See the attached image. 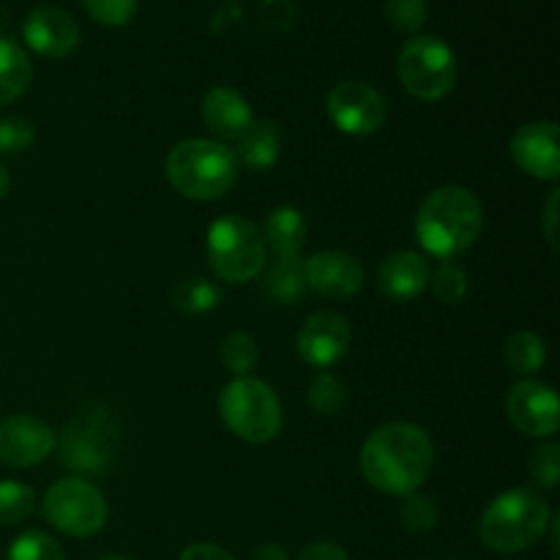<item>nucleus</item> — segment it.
Instances as JSON below:
<instances>
[{"label":"nucleus","instance_id":"1","mask_svg":"<svg viewBox=\"0 0 560 560\" xmlns=\"http://www.w3.org/2000/svg\"><path fill=\"white\" fill-rule=\"evenodd\" d=\"M359 463L361 474L375 490L388 495H410L430 479L435 448L421 427L392 421L366 438Z\"/></svg>","mask_w":560,"mask_h":560},{"label":"nucleus","instance_id":"2","mask_svg":"<svg viewBox=\"0 0 560 560\" xmlns=\"http://www.w3.org/2000/svg\"><path fill=\"white\" fill-rule=\"evenodd\" d=\"M485 208L479 197L457 184L441 186L421 202L416 213V238L438 260L463 255L481 233Z\"/></svg>","mask_w":560,"mask_h":560},{"label":"nucleus","instance_id":"3","mask_svg":"<svg viewBox=\"0 0 560 560\" xmlns=\"http://www.w3.org/2000/svg\"><path fill=\"white\" fill-rule=\"evenodd\" d=\"M167 180L189 200H219L238 180V159L213 140H184L167 153Z\"/></svg>","mask_w":560,"mask_h":560},{"label":"nucleus","instance_id":"4","mask_svg":"<svg viewBox=\"0 0 560 560\" xmlns=\"http://www.w3.org/2000/svg\"><path fill=\"white\" fill-rule=\"evenodd\" d=\"M550 506L534 490H509L481 514L479 536L495 552H523L534 547L550 525Z\"/></svg>","mask_w":560,"mask_h":560},{"label":"nucleus","instance_id":"5","mask_svg":"<svg viewBox=\"0 0 560 560\" xmlns=\"http://www.w3.org/2000/svg\"><path fill=\"white\" fill-rule=\"evenodd\" d=\"M219 413L228 430L246 443L273 441L282 430V402L266 381L257 377H233L222 388Z\"/></svg>","mask_w":560,"mask_h":560},{"label":"nucleus","instance_id":"6","mask_svg":"<svg viewBox=\"0 0 560 560\" xmlns=\"http://www.w3.org/2000/svg\"><path fill=\"white\" fill-rule=\"evenodd\" d=\"M208 266L219 279L244 284L266 268V241L257 224L238 213L219 217L208 228Z\"/></svg>","mask_w":560,"mask_h":560},{"label":"nucleus","instance_id":"7","mask_svg":"<svg viewBox=\"0 0 560 560\" xmlns=\"http://www.w3.org/2000/svg\"><path fill=\"white\" fill-rule=\"evenodd\" d=\"M397 71L410 96L421 102H438L452 93L457 82V58L443 38L416 36L399 52Z\"/></svg>","mask_w":560,"mask_h":560},{"label":"nucleus","instance_id":"8","mask_svg":"<svg viewBox=\"0 0 560 560\" xmlns=\"http://www.w3.org/2000/svg\"><path fill=\"white\" fill-rule=\"evenodd\" d=\"M42 509L52 528L77 539L96 536L107 523L104 492L85 479H60L47 490Z\"/></svg>","mask_w":560,"mask_h":560},{"label":"nucleus","instance_id":"9","mask_svg":"<svg viewBox=\"0 0 560 560\" xmlns=\"http://www.w3.org/2000/svg\"><path fill=\"white\" fill-rule=\"evenodd\" d=\"M326 109L331 115L334 126L345 135L366 137L375 135L383 124H386V102L381 93L366 82H339L331 88L326 98Z\"/></svg>","mask_w":560,"mask_h":560},{"label":"nucleus","instance_id":"10","mask_svg":"<svg viewBox=\"0 0 560 560\" xmlns=\"http://www.w3.org/2000/svg\"><path fill=\"white\" fill-rule=\"evenodd\" d=\"M52 427L36 416L16 413L0 421V463L9 468H33L44 463L55 448Z\"/></svg>","mask_w":560,"mask_h":560},{"label":"nucleus","instance_id":"11","mask_svg":"<svg viewBox=\"0 0 560 560\" xmlns=\"http://www.w3.org/2000/svg\"><path fill=\"white\" fill-rule=\"evenodd\" d=\"M509 421L514 430L528 438H550L556 435L560 424L558 394L547 383L523 381L512 388L506 399Z\"/></svg>","mask_w":560,"mask_h":560},{"label":"nucleus","instance_id":"12","mask_svg":"<svg viewBox=\"0 0 560 560\" xmlns=\"http://www.w3.org/2000/svg\"><path fill=\"white\" fill-rule=\"evenodd\" d=\"M514 164L530 178L558 180L560 178V148H558V126L550 120H534L514 131L509 142Z\"/></svg>","mask_w":560,"mask_h":560},{"label":"nucleus","instance_id":"13","mask_svg":"<svg viewBox=\"0 0 560 560\" xmlns=\"http://www.w3.org/2000/svg\"><path fill=\"white\" fill-rule=\"evenodd\" d=\"M299 355L310 366L328 370L337 364L350 348V326L337 312H315L304 320L301 331L295 334Z\"/></svg>","mask_w":560,"mask_h":560},{"label":"nucleus","instance_id":"14","mask_svg":"<svg viewBox=\"0 0 560 560\" xmlns=\"http://www.w3.org/2000/svg\"><path fill=\"white\" fill-rule=\"evenodd\" d=\"M22 36L33 52L44 55V58H66L80 47L82 33L69 11L58 9V5H42L27 14Z\"/></svg>","mask_w":560,"mask_h":560},{"label":"nucleus","instance_id":"15","mask_svg":"<svg viewBox=\"0 0 560 560\" xmlns=\"http://www.w3.org/2000/svg\"><path fill=\"white\" fill-rule=\"evenodd\" d=\"M306 288L326 299H350L364 284V268L353 255L339 249H326L304 260Z\"/></svg>","mask_w":560,"mask_h":560},{"label":"nucleus","instance_id":"16","mask_svg":"<svg viewBox=\"0 0 560 560\" xmlns=\"http://www.w3.org/2000/svg\"><path fill=\"white\" fill-rule=\"evenodd\" d=\"M202 120L217 137L238 142L246 129L255 124V115H252L249 102L238 91L219 85L202 96Z\"/></svg>","mask_w":560,"mask_h":560},{"label":"nucleus","instance_id":"17","mask_svg":"<svg viewBox=\"0 0 560 560\" xmlns=\"http://www.w3.org/2000/svg\"><path fill=\"white\" fill-rule=\"evenodd\" d=\"M427 284H430V266L416 252H394L377 271V288L392 301L419 299Z\"/></svg>","mask_w":560,"mask_h":560},{"label":"nucleus","instance_id":"18","mask_svg":"<svg viewBox=\"0 0 560 560\" xmlns=\"http://www.w3.org/2000/svg\"><path fill=\"white\" fill-rule=\"evenodd\" d=\"M306 219L299 208L282 206L277 211L268 213L266 224H262V241L271 246L277 257H299L306 244Z\"/></svg>","mask_w":560,"mask_h":560},{"label":"nucleus","instance_id":"19","mask_svg":"<svg viewBox=\"0 0 560 560\" xmlns=\"http://www.w3.org/2000/svg\"><path fill=\"white\" fill-rule=\"evenodd\" d=\"M235 145H238L235 159H241L246 167L268 170L279 159V151H282V135H279V126L271 124V120H260V124L255 120Z\"/></svg>","mask_w":560,"mask_h":560},{"label":"nucleus","instance_id":"20","mask_svg":"<svg viewBox=\"0 0 560 560\" xmlns=\"http://www.w3.org/2000/svg\"><path fill=\"white\" fill-rule=\"evenodd\" d=\"M31 77L33 66L25 49L11 38H0V107L16 102L31 85Z\"/></svg>","mask_w":560,"mask_h":560},{"label":"nucleus","instance_id":"21","mask_svg":"<svg viewBox=\"0 0 560 560\" xmlns=\"http://www.w3.org/2000/svg\"><path fill=\"white\" fill-rule=\"evenodd\" d=\"M266 295L279 304H293L304 295L306 277L301 257H277L266 271Z\"/></svg>","mask_w":560,"mask_h":560},{"label":"nucleus","instance_id":"22","mask_svg":"<svg viewBox=\"0 0 560 560\" xmlns=\"http://www.w3.org/2000/svg\"><path fill=\"white\" fill-rule=\"evenodd\" d=\"M503 355H506V364L512 372H517V375H534L547 361L545 339L530 331H514L509 337L506 348H503Z\"/></svg>","mask_w":560,"mask_h":560},{"label":"nucleus","instance_id":"23","mask_svg":"<svg viewBox=\"0 0 560 560\" xmlns=\"http://www.w3.org/2000/svg\"><path fill=\"white\" fill-rule=\"evenodd\" d=\"M173 304L175 310L186 312V315H206L222 304V290L202 277L184 279V282L175 284Z\"/></svg>","mask_w":560,"mask_h":560},{"label":"nucleus","instance_id":"24","mask_svg":"<svg viewBox=\"0 0 560 560\" xmlns=\"http://www.w3.org/2000/svg\"><path fill=\"white\" fill-rule=\"evenodd\" d=\"M219 353H222V364L228 366L235 377L249 375V372L255 370L257 359H260V348H257L255 337H249V334L244 331H235L230 334V337H224Z\"/></svg>","mask_w":560,"mask_h":560},{"label":"nucleus","instance_id":"25","mask_svg":"<svg viewBox=\"0 0 560 560\" xmlns=\"http://www.w3.org/2000/svg\"><path fill=\"white\" fill-rule=\"evenodd\" d=\"M36 509V490L22 481H0V523L16 525Z\"/></svg>","mask_w":560,"mask_h":560},{"label":"nucleus","instance_id":"26","mask_svg":"<svg viewBox=\"0 0 560 560\" xmlns=\"http://www.w3.org/2000/svg\"><path fill=\"white\" fill-rule=\"evenodd\" d=\"M5 560H66V556L63 547L52 536L42 534V530H27L11 541Z\"/></svg>","mask_w":560,"mask_h":560},{"label":"nucleus","instance_id":"27","mask_svg":"<svg viewBox=\"0 0 560 560\" xmlns=\"http://www.w3.org/2000/svg\"><path fill=\"white\" fill-rule=\"evenodd\" d=\"M310 405H312V410L320 416L339 413V408L345 405L342 381H339V377H334L331 372H320V375L310 383Z\"/></svg>","mask_w":560,"mask_h":560},{"label":"nucleus","instance_id":"28","mask_svg":"<svg viewBox=\"0 0 560 560\" xmlns=\"http://www.w3.org/2000/svg\"><path fill=\"white\" fill-rule=\"evenodd\" d=\"M432 293L441 304L457 306L468 293V277L457 262H443L435 273H432Z\"/></svg>","mask_w":560,"mask_h":560},{"label":"nucleus","instance_id":"29","mask_svg":"<svg viewBox=\"0 0 560 560\" xmlns=\"http://www.w3.org/2000/svg\"><path fill=\"white\" fill-rule=\"evenodd\" d=\"M399 517H402L405 528L408 530H413V534H427V530H432L438 525V506L432 498L410 492V495H405Z\"/></svg>","mask_w":560,"mask_h":560},{"label":"nucleus","instance_id":"30","mask_svg":"<svg viewBox=\"0 0 560 560\" xmlns=\"http://www.w3.org/2000/svg\"><path fill=\"white\" fill-rule=\"evenodd\" d=\"M85 11L104 27H120L131 22L140 0H82Z\"/></svg>","mask_w":560,"mask_h":560},{"label":"nucleus","instance_id":"31","mask_svg":"<svg viewBox=\"0 0 560 560\" xmlns=\"http://www.w3.org/2000/svg\"><path fill=\"white\" fill-rule=\"evenodd\" d=\"M386 16L399 33H416L427 22V0H386Z\"/></svg>","mask_w":560,"mask_h":560},{"label":"nucleus","instance_id":"32","mask_svg":"<svg viewBox=\"0 0 560 560\" xmlns=\"http://www.w3.org/2000/svg\"><path fill=\"white\" fill-rule=\"evenodd\" d=\"M530 476L539 481L541 487L552 490L560 481V446L558 443H541L534 454H530Z\"/></svg>","mask_w":560,"mask_h":560},{"label":"nucleus","instance_id":"33","mask_svg":"<svg viewBox=\"0 0 560 560\" xmlns=\"http://www.w3.org/2000/svg\"><path fill=\"white\" fill-rule=\"evenodd\" d=\"M36 140V126L25 118H0V153H22Z\"/></svg>","mask_w":560,"mask_h":560},{"label":"nucleus","instance_id":"34","mask_svg":"<svg viewBox=\"0 0 560 560\" xmlns=\"http://www.w3.org/2000/svg\"><path fill=\"white\" fill-rule=\"evenodd\" d=\"M299 560H348V552L334 541H315V545L301 550Z\"/></svg>","mask_w":560,"mask_h":560},{"label":"nucleus","instance_id":"35","mask_svg":"<svg viewBox=\"0 0 560 560\" xmlns=\"http://www.w3.org/2000/svg\"><path fill=\"white\" fill-rule=\"evenodd\" d=\"M180 560H235L228 550H222L219 545H208V541H200V545L186 547Z\"/></svg>","mask_w":560,"mask_h":560},{"label":"nucleus","instance_id":"36","mask_svg":"<svg viewBox=\"0 0 560 560\" xmlns=\"http://www.w3.org/2000/svg\"><path fill=\"white\" fill-rule=\"evenodd\" d=\"M558 197L560 191H550V200H547V208H545V235L547 241H550L552 249H558V238H556V222H558Z\"/></svg>","mask_w":560,"mask_h":560},{"label":"nucleus","instance_id":"37","mask_svg":"<svg viewBox=\"0 0 560 560\" xmlns=\"http://www.w3.org/2000/svg\"><path fill=\"white\" fill-rule=\"evenodd\" d=\"M252 560H288V552L277 545H262Z\"/></svg>","mask_w":560,"mask_h":560},{"label":"nucleus","instance_id":"38","mask_svg":"<svg viewBox=\"0 0 560 560\" xmlns=\"http://www.w3.org/2000/svg\"><path fill=\"white\" fill-rule=\"evenodd\" d=\"M9 186H11V178H9V170L0 164V200H3L5 195H9Z\"/></svg>","mask_w":560,"mask_h":560},{"label":"nucleus","instance_id":"39","mask_svg":"<svg viewBox=\"0 0 560 560\" xmlns=\"http://www.w3.org/2000/svg\"><path fill=\"white\" fill-rule=\"evenodd\" d=\"M96 560H131V558H120V556H107V558H96Z\"/></svg>","mask_w":560,"mask_h":560}]
</instances>
